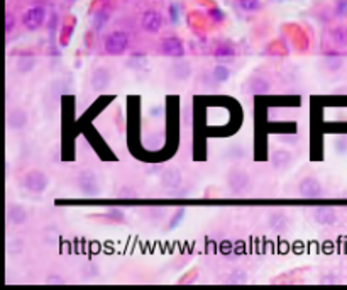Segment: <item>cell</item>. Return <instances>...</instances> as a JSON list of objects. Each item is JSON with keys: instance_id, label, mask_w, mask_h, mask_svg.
I'll list each match as a JSON object with an SVG mask.
<instances>
[{"instance_id": "cell-6", "label": "cell", "mask_w": 347, "mask_h": 290, "mask_svg": "<svg viewBox=\"0 0 347 290\" xmlns=\"http://www.w3.org/2000/svg\"><path fill=\"white\" fill-rule=\"evenodd\" d=\"M44 20H46V8L41 5L27 8L22 17V24L27 31H37L44 24Z\"/></svg>"}, {"instance_id": "cell-13", "label": "cell", "mask_w": 347, "mask_h": 290, "mask_svg": "<svg viewBox=\"0 0 347 290\" xmlns=\"http://www.w3.org/2000/svg\"><path fill=\"white\" fill-rule=\"evenodd\" d=\"M181 180H183L181 172H179L178 168H174V166H168V168L163 170L161 182H163V185H165L166 189H179Z\"/></svg>"}, {"instance_id": "cell-18", "label": "cell", "mask_w": 347, "mask_h": 290, "mask_svg": "<svg viewBox=\"0 0 347 290\" xmlns=\"http://www.w3.org/2000/svg\"><path fill=\"white\" fill-rule=\"evenodd\" d=\"M34 66H36V59H34V56H31V54H24V56H20L19 59H17V71L22 75H27L31 73V71L34 70Z\"/></svg>"}, {"instance_id": "cell-1", "label": "cell", "mask_w": 347, "mask_h": 290, "mask_svg": "<svg viewBox=\"0 0 347 290\" xmlns=\"http://www.w3.org/2000/svg\"><path fill=\"white\" fill-rule=\"evenodd\" d=\"M75 182L81 195H85V197H97L100 192V183H98L95 172H92V170H80L76 173Z\"/></svg>"}, {"instance_id": "cell-10", "label": "cell", "mask_w": 347, "mask_h": 290, "mask_svg": "<svg viewBox=\"0 0 347 290\" xmlns=\"http://www.w3.org/2000/svg\"><path fill=\"white\" fill-rule=\"evenodd\" d=\"M141 25L146 32H151V34H156L161 31L163 27V17L160 12L156 10H146L143 17H141Z\"/></svg>"}, {"instance_id": "cell-17", "label": "cell", "mask_w": 347, "mask_h": 290, "mask_svg": "<svg viewBox=\"0 0 347 290\" xmlns=\"http://www.w3.org/2000/svg\"><path fill=\"white\" fill-rule=\"evenodd\" d=\"M342 65H344V56H342L341 53H337V51H329V53L325 54V66H327V70L337 71L339 68H342Z\"/></svg>"}, {"instance_id": "cell-16", "label": "cell", "mask_w": 347, "mask_h": 290, "mask_svg": "<svg viewBox=\"0 0 347 290\" xmlns=\"http://www.w3.org/2000/svg\"><path fill=\"white\" fill-rule=\"evenodd\" d=\"M249 90L252 93H258V95H264V93L271 90V83L263 76H254V78L249 80Z\"/></svg>"}, {"instance_id": "cell-2", "label": "cell", "mask_w": 347, "mask_h": 290, "mask_svg": "<svg viewBox=\"0 0 347 290\" xmlns=\"http://www.w3.org/2000/svg\"><path fill=\"white\" fill-rule=\"evenodd\" d=\"M129 42H131L129 34L126 31H114L105 37L104 49L110 56H121L129 48Z\"/></svg>"}, {"instance_id": "cell-29", "label": "cell", "mask_w": 347, "mask_h": 290, "mask_svg": "<svg viewBox=\"0 0 347 290\" xmlns=\"http://www.w3.org/2000/svg\"><path fill=\"white\" fill-rule=\"evenodd\" d=\"M336 12L337 15H347V0H337V5H336Z\"/></svg>"}, {"instance_id": "cell-27", "label": "cell", "mask_w": 347, "mask_h": 290, "mask_svg": "<svg viewBox=\"0 0 347 290\" xmlns=\"http://www.w3.org/2000/svg\"><path fill=\"white\" fill-rule=\"evenodd\" d=\"M81 275L85 277V279H93L97 274H98V268L97 265H93V263H90V265H87L85 268H81V272H80Z\"/></svg>"}, {"instance_id": "cell-5", "label": "cell", "mask_w": 347, "mask_h": 290, "mask_svg": "<svg viewBox=\"0 0 347 290\" xmlns=\"http://www.w3.org/2000/svg\"><path fill=\"white\" fill-rule=\"evenodd\" d=\"M324 194V187L315 177H305L298 183V195L303 199H319Z\"/></svg>"}, {"instance_id": "cell-23", "label": "cell", "mask_w": 347, "mask_h": 290, "mask_svg": "<svg viewBox=\"0 0 347 290\" xmlns=\"http://www.w3.org/2000/svg\"><path fill=\"white\" fill-rule=\"evenodd\" d=\"M190 65L188 63H179V65H176L173 68V73L176 75V78L179 80H185L188 75H190Z\"/></svg>"}, {"instance_id": "cell-19", "label": "cell", "mask_w": 347, "mask_h": 290, "mask_svg": "<svg viewBox=\"0 0 347 290\" xmlns=\"http://www.w3.org/2000/svg\"><path fill=\"white\" fill-rule=\"evenodd\" d=\"M213 56L218 58V59H230L235 56V51L232 46H227V44H218L215 49H213Z\"/></svg>"}, {"instance_id": "cell-12", "label": "cell", "mask_w": 347, "mask_h": 290, "mask_svg": "<svg viewBox=\"0 0 347 290\" xmlns=\"http://www.w3.org/2000/svg\"><path fill=\"white\" fill-rule=\"evenodd\" d=\"M291 153L288 149H283V148H278L275 151L271 153L269 156V163L275 170H286L288 166L291 165Z\"/></svg>"}, {"instance_id": "cell-20", "label": "cell", "mask_w": 347, "mask_h": 290, "mask_svg": "<svg viewBox=\"0 0 347 290\" xmlns=\"http://www.w3.org/2000/svg\"><path fill=\"white\" fill-rule=\"evenodd\" d=\"M212 76L217 80L218 83H224L229 80L230 76V70L225 65H215V68L212 70Z\"/></svg>"}, {"instance_id": "cell-14", "label": "cell", "mask_w": 347, "mask_h": 290, "mask_svg": "<svg viewBox=\"0 0 347 290\" xmlns=\"http://www.w3.org/2000/svg\"><path fill=\"white\" fill-rule=\"evenodd\" d=\"M7 221L12 226H22L27 221V209L20 204H14V206L7 207Z\"/></svg>"}, {"instance_id": "cell-11", "label": "cell", "mask_w": 347, "mask_h": 290, "mask_svg": "<svg viewBox=\"0 0 347 290\" xmlns=\"http://www.w3.org/2000/svg\"><path fill=\"white\" fill-rule=\"evenodd\" d=\"M29 122V116L24 109H14L7 114V127L14 131H22Z\"/></svg>"}, {"instance_id": "cell-22", "label": "cell", "mask_w": 347, "mask_h": 290, "mask_svg": "<svg viewBox=\"0 0 347 290\" xmlns=\"http://www.w3.org/2000/svg\"><path fill=\"white\" fill-rule=\"evenodd\" d=\"M105 214L110 221H114V223H122L124 221V211L119 207H109L105 211Z\"/></svg>"}, {"instance_id": "cell-30", "label": "cell", "mask_w": 347, "mask_h": 290, "mask_svg": "<svg viewBox=\"0 0 347 290\" xmlns=\"http://www.w3.org/2000/svg\"><path fill=\"white\" fill-rule=\"evenodd\" d=\"M129 189L131 187H124L122 190H119V197H136V192Z\"/></svg>"}, {"instance_id": "cell-21", "label": "cell", "mask_w": 347, "mask_h": 290, "mask_svg": "<svg viewBox=\"0 0 347 290\" xmlns=\"http://www.w3.org/2000/svg\"><path fill=\"white\" fill-rule=\"evenodd\" d=\"M331 37H332V41L336 42L337 46H346L347 44V31L344 27H336V29H332L331 31Z\"/></svg>"}, {"instance_id": "cell-26", "label": "cell", "mask_w": 347, "mask_h": 290, "mask_svg": "<svg viewBox=\"0 0 347 290\" xmlns=\"http://www.w3.org/2000/svg\"><path fill=\"white\" fill-rule=\"evenodd\" d=\"M239 5H241V8H244V10L252 12L258 8L259 0H239Z\"/></svg>"}, {"instance_id": "cell-32", "label": "cell", "mask_w": 347, "mask_h": 290, "mask_svg": "<svg viewBox=\"0 0 347 290\" xmlns=\"http://www.w3.org/2000/svg\"><path fill=\"white\" fill-rule=\"evenodd\" d=\"M46 282L48 284H65V280H63V277H59V275H49L48 279H46Z\"/></svg>"}, {"instance_id": "cell-3", "label": "cell", "mask_w": 347, "mask_h": 290, "mask_svg": "<svg viewBox=\"0 0 347 290\" xmlns=\"http://www.w3.org/2000/svg\"><path fill=\"white\" fill-rule=\"evenodd\" d=\"M24 187L31 194H42L49 187V177L42 170H31L24 177Z\"/></svg>"}, {"instance_id": "cell-31", "label": "cell", "mask_w": 347, "mask_h": 290, "mask_svg": "<svg viewBox=\"0 0 347 290\" xmlns=\"http://www.w3.org/2000/svg\"><path fill=\"white\" fill-rule=\"evenodd\" d=\"M210 17L215 20H224V14H222L220 8H212V10H210Z\"/></svg>"}, {"instance_id": "cell-25", "label": "cell", "mask_w": 347, "mask_h": 290, "mask_svg": "<svg viewBox=\"0 0 347 290\" xmlns=\"http://www.w3.org/2000/svg\"><path fill=\"white\" fill-rule=\"evenodd\" d=\"M183 216H185V207H179L178 211L173 214V217H171V221H170L168 228H170V229H173L174 226H178V224H179V221L183 219Z\"/></svg>"}, {"instance_id": "cell-7", "label": "cell", "mask_w": 347, "mask_h": 290, "mask_svg": "<svg viewBox=\"0 0 347 290\" xmlns=\"http://www.w3.org/2000/svg\"><path fill=\"white\" fill-rule=\"evenodd\" d=\"M312 217L319 226H324V228H329V226L337 224L339 221V216H337L336 209L329 207V206H319L312 209Z\"/></svg>"}, {"instance_id": "cell-28", "label": "cell", "mask_w": 347, "mask_h": 290, "mask_svg": "<svg viewBox=\"0 0 347 290\" xmlns=\"http://www.w3.org/2000/svg\"><path fill=\"white\" fill-rule=\"evenodd\" d=\"M14 27H15V19H14V15L8 12V14L5 15V32L10 34Z\"/></svg>"}, {"instance_id": "cell-9", "label": "cell", "mask_w": 347, "mask_h": 290, "mask_svg": "<svg viewBox=\"0 0 347 290\" xmlns=\"http://www.w3.org/2000/svg\"><path fill=\"white\" fill-rule=\"evenodd\" d=\"M161 53L165 56H170V58H183L186 54L185 51V46H183L181 39H178L176 36H170L166 39H163L161 42Z\"/></svg>"}, {"instance_id": "cell-15", "label": "cell", "mask_w": 347, "mask_h": 290, "mask_svg": "<svg viewBox=\"0 0 347 290\" xmlns=\"http://www.w3.org/2000/svg\"><path fill=\"white\" fill-rule=\"evenodd\" d=\"M268 226L276 233H283L288 228V217L283 211H273L268 216Z\"/></svg>"}, {"instance_id": "cell-8", "label": "cell", "mask_w": 347, "mask_h": 290, "mask_svg": "<svg viewBox=\"0 0 347 290\" xmlns=\"http://www.w3.org/2000/svg\"><path fill=\"white\" fill-rule=\"evenodd\" d=\"M110 82H112V73H110L109 68L105 66H98L93 70L92 78H90V85L97 93H102L109 88Z\"/></svg>"}, {"instance_id": "cell-24", "label": "cell", "mask_w": 347, "mask_h": 290, "mask_svg": "<svg viewBox=\"0 0 347 290\" xmlns=\"http://www.w3.org/2000/svg\"><path fill=\"white\" fill-rule=\"evenodd\" d=\"M107 20H109V14H107L105 10H100V12H98V14L95 15V24H93V25H95L97 31H100V29L104 27Z\"/></svg>"}, {"instance_id": "cell-4", "label": "cell", "mask_w": 347, "mask_h": 290, "mask_svg": "<svg viewBox=\"0 0 347 290\" xmlns=\"http://www.w3.org/2000/svg\"><path fill=\"white\" fill-rule=\"evenodd\" d=\"M249 183H251L249 173L242 168H232L229 175H227V185H229L230 192L235 195L244 194V190L249 187Z\"/></svg>"}]
</instances>
